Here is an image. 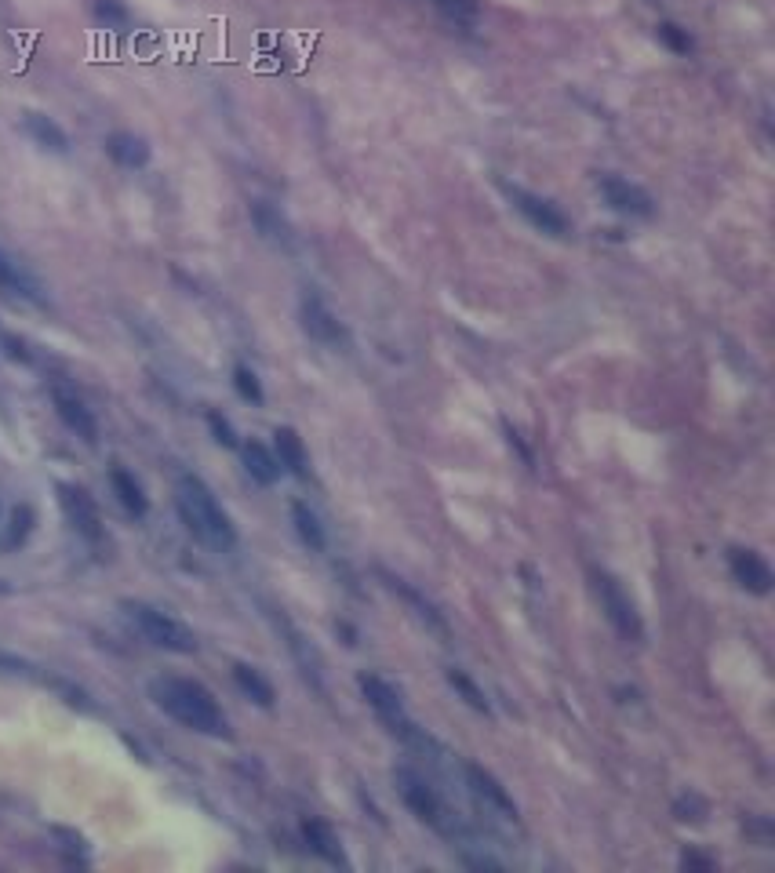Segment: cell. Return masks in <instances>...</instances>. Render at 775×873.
I'll use <instances>...</instances> for the list:
<instances>
[{
  "label": "cell",
  "mask_w": 775,
  "mask_h": 873,
  "mask_svg": "<svg viewBox=\"0 0 775 873\" xmlns=\"http://www.w3.org/2000/svg\"><path fill=\"white\" fill-rule=\"evenodd\" d=\"M150 699L157 703V710H164L182 728L212 735V739H230V721H226L219 699L201 681L179 677V673H164V677H153L150 681Z\"/></svg>",
  "instance_id": "1"
},
{
  "label": "cell",
  "mask_w": 775,
  "mask_h": 873,
  "mask_svg": "<svg viewBox=\"0 0 775 873\" xmlns=\"http://www.w3.org/2000/svg\"><path fill=\"white\" fill-rule=\"evenodd\" d=\"M175 506H179L182 524L190 528V535L201 546L215 553H230L237 546V528H233L230 513L222 510V502L215 499V492L201 477L182 473L175 481Z\"/></svg>",
  "instance_id": "2"
},
{
  "label": "cell",
  "mask_w": 775,
  "mask_h": 873,
  "mask_svg": "<svg viewBox=\"0 0 775 873\" xmlns=\"http://www.w3.org/2000/svg\"><path fill=\"white\" fill-rule=\"evenodd\" d=\"M121 608L131 619V626H135L153 648H164V652H175V655L197 652V637H193V630L186 623H179L175 615L161 612V608H153V604H142V601H124Z\"/></svg>",
  "instance_id": "3"
},
{
  "label": "cell",
  "mask_w": 775,
  "mask_h": 873,
  "mask_svg": "<svg viewBox=\"0 0 775 873\" xmlns=\"http://www.w3.org/2000/svg\"><path fill=\"white\" fill-rule=\"evenodd\" d=\"M594 579V593L597 601H601V612L608 615V623L615 626V633L630 644H641L645 641V623H641V612H637V604L630 601V593L619 586V579L608 572H590Z\"/></svg>",
  "instance_id": "4"
},
{
  "label": "cell",
  "mask_w": 775,
  "mask_h": 873,
  "mask_svg": "<svg viewBox=\"0 0 775 873\" xmlns=\"http://www.w3.org/2000/svg\"><path fill=\"white\" fill-rule=\"evenodd\" d=\"M499 190L506 193V201L514 204V211L532 230L546 233V237H568L572 233V219L554 201H546V197L524 190V186H514V182H499Z\"/></svg>",
  "instance_id": "5"
},
{
  "label": "cell",
  "mask_w": 775,
  "mask_h": 873,
  "mask_svg": "<svg viewBox=\"0 0 775 873\" xmlns=\"http://www.w3.org/2000/svg\"><path fill=\"white\" fill-rule=\"evenodd\" d=\"M55 495H59V506L66 513V521L77 535H81L88 546L102 550L106 546V524H102V513L95 506L88 492H84L81 484H70V481H59L55 484Z\"/></svg>",
  "instance_id": "6"
},
{
  "label": "cell",
  "mask_w": 775,
  "mask_h": 873,
  "mask_svg": "<svg viewBox=\"0 0 775 873\" xmlns=\"http://www.w3.org/2000/svg\"><path fill=\"white\" fill-rule=\"evenodd\" d=\"M393 779H397V786H401V801L412 808L415 819H423V823L433 826V830H444V801L437 797V790L426 783L423 775L412 772V768H397Z\"/></svg>",
  "instance_id": "7"
},
{
  "label": "cell",
  "mask_w": 775,
  "mask_h": 873,
  "mask_svg": "<svg viewBox=\"0 0 775 873\" xmlns=\"http://www.w3.org/2000/svg\"><path fill=\"white\" fill-rule=\"evenodd\" d=\"M597 190H601L604 204L619 215H634V219H652V197H648L641 186H634L623 175H597Z\"/></svg>",
  "instance_id": "8"
},
{
  "label": "cell",
  "mask_w": 775,
  "mask_h": 873,
  "mask_svg": "<svg viewBox=\"0 0 775 873\" xmlns=\"http://www.w3.org/2000/svg\"><path fill=\"white\" fill-rule=\"evenodd\" d=\"M299 317H302V328H306V335L317 342H324V346H339V342H346V328L343 321L332 313V306L317 295V291H306L299 302Z\"/></svg>",
  "instance_id": "9"
},
{
  "label": "cell",
  "mask_w": 775,
  "mask_h": 873,
  "mask_svg": "<svg viewBox=\"0 0 775 873\" xmlns=\"http://www.w3.org/2000/svg\"><path fill=\"white\" fill-rule=\"evenodd\" d=\"M0 295L33 302V306H48V288L19 259H11L4 248H0Z\"/></svg>",
  "instance_id": "10"
},
{
  "label": "cell",
  "mask_w": 775,
  "mask_h": 873,
  "mask_svg": "<svg viewBox=\"0 0 775 873\" xmlns=\"http://www.w3.org/2000/svg\"><path fill=\"white\" fill-rule=\"evenodd\" d=\"M728 568H732L735 582H739L746 593H754V597H765V593H772L775 575H772V568H768V561L757 550H728Z\"/></svg>",
  "instance_id": "11"
},
{
  "label": "cell",
  "mask_w": 775,
  "mask_h": 873,
  "mask_svg": "<svg viewBox=\"0 0 775 873\" xmlns=\"http://www.w3.org/2000/svg\"><path fill=\"white\" fill-rule=\"evenodd\" d=\"M51 404H55V412H59V419L66 422V430L77 433L84 444H95L99 441V419H95V412H91L88 404L77 397V393L70 390H51Z\"/></svg>",
  "instance_id": "12"
},
{
  "label": "cell",
  "mask_w": 775,
  "mask_h": 873,
  "mask_svg": "<svg viewBox=\"0 0 775 873\" xmlns=\"http://www.w3.org/2000/svg\"><path fill=\"white\" fill-rule=\"evenodd\" d=\"M379 579H383L386 586H390V590L397 593V597H401V601L408 604V608H412L415 619H419V623H423L426 630H433L437 637H441V641H448V637H452V630H448V623H444V615L437 612V608H433V601H426V597L419 590H415V586H408V582L397 579V575L383 572V568H379Z\"/></svg>",
  "instance_id": "13"
},
{
  "label": "cell",
  "mask_w": 775,
  "mask_h": 873,
  "mask_svg": "<svg viewBox=\"0 0 775 873\" xmlns=\"http://www.w3.org/2000/svg\"><path fill=\"white\" fill-rule=\"evenodd\" d=\"M357 688H361V695L368 699V706L379 713V721H383V724L404 717L401 688H397V684H390L386 677H379V673H361V677H357Z\"/></svg>",
  "instance_id": "14"
},
{
  "label": "cell",
  "mask_w": 775,
  "mask_h": 873,
  "mask_svg": "<svg viewBox=\"0 0 775 873\" xmlns=\"http://www.w3.org/2000/svg\"><path fill=\"white\" fill-rule=\"evenodd\" d=\"M466 783L474 790V797L481 804H488L492 812H499L503 819H517V804L514 797L506 793V786L495 779L492 772H484L481 764H466Z\"/></svg>",
  "instance_id": "15"
},
{
  "label": "cell",
  "mask_w": 775,
  "mask_h": 873,
  "mask_svg": "<svg viewBox=\"0 0 775 873\" xmlns=\"http://www.w3.org/2000/svg\"><path fill=\"white\" fill-rule=\"evenodd\" d=\"M302 830V841L310 844V852L317 855V859H324V863H332V866H350V859H346L343 852V841H339V833H335L332 823H324V819H302L299 823Z\"/></svg>",
  "instance_id": "16"
},
{
  "label": "cell",
  "mask_w": 775,
  "mask_h": 873,
  "mask_svg": "<svg viewBox=\"0 0 775 873\" xmlns=\"http://www.w3.org/2000/svg\"><path fill=\"white\" fill-rule=\"evenodd\" d=\"M22 131L30 135L41 150L48 153H70V135H66V128H62L55 117H48V113L41 110H26L22 113Z\"/></svg>",
  "instance_id": "17"
},
{
  "label": "cell",
  "mask_w": 775,
  "mask_h": 873,
  "mask_svg": "<svg viewBox=\"0 0 775 873\" xmlns=\"http://www.w3.org/2000/svg\"><path fill=\"white\" fill-rule=\"evenodd\" d=\"M273 455L281 462V470L295 473L302 481L310 477V452H306V444H302V437L292 426H277V433H273Z\"/></svg>",
  "instance_id": "18"
},
{
  "label": "cell",
  "mask_w": 775,
  "mask_h": 873,
  "mask_svg": "<svg viewBox=\"0 0 775 873\" xmlns=\"http://www.w3.org/2000/svg\"><path fill=\"white\" fill-rule=\"evenodd\" d=\"M106 157L128 171H139L150 164V142L131 135V131H113L110 139H106Z\"/></svg>",
  "instance_id": "19"
},
{
  "label": "cell",
  "mask_w": 775,
  "mask_h": 873,
  "mask_svg": "<svg viewBox=\"0 0 775 873\" xmlns=\"http://www.w3.org/2000/svg\"><path fill=\"white\" fill-rule=\"evenodd\" d=\"M252 222H255V230L270 244H277V248H292L295 244V233L292 226H288V219H284L281 208H273L270 201H252Z\"/></svg>",
  "instance_id": "20"
},
{
  "label": "cell",
  "mask_w": 775,
  "mask_h": 873,
  "mask_svg": "<svg viewBox=\"0 0 775 873\" xmlns=\"http://www.w3.org/2000/svg\"><path fill=\"white\" fill-rule=\"evenodd\" d=\"M241 455H244V470L252 473V481L262 484V488H273V484L281 481V462H277V455L266 448V444L259 441H248L241 444Z\"/></svg>",
  "instance_id": "21"
},
{
  "label": "cell",
  "mask_w": 775,
  "mask_h": 873,
  "mask_svg": "<svg viewBox=\"0 0 775 873\" xmlns=\"http://www.w3.org/2000/svg\"><path fill=\"white\" fill-rule=\"evenodd\" d=\"M233 684H237L255 706H262V710H273V703H277V688H273V681L262 670H255V666L233 663Z\"/></svg>",
  "instance_id": "22"
},
{
  "label": "cell",
  "mask_w": 775,
  "mask_h": 873,
  "mask_svg": "<svg viewBox=\"0 0 775 873\" xmlns=\"http://www.w3.org/2000/svg\"><path fill=\"white\" fill-rule=\"evenodd\" d=\"M110 488L131 517H146V513H150V499L142 492V484L135 481V473H128L124 466H113L110 470Z\"/></svg>",
  "instance_id": "23"
},
{
  "label": "cell",
  "mask_w": 775,
  "mask_h": 873,
  "mask_svg": "<svg viewBox=\"0 0 775 873\" xmlns=\"http://www.w3.org/2000/svg\"><path fill=\"white\" fill-rule=\"evenodd\" d=\"M33 528H37V510H33L30 502H19V506L8 513V528H4L0 546H4V550H22V546L30 542Z\"/></svg>",
  "instance_id": "24"
},
{
  "label": "cell",
  "mask_w": 775,
  "mask_h": 873,
  "mask_svg": "<svg viewBox=\"0 0 775 873\" xmlns=\"http://www.w3.org/2000/svg\"><path fill=\"white\" fill-rule=\"evenodd\" d=\"M444 22H452L455 30L474 33L481 26V4L477 0H430Z\"/></svg>",
  "instance_id": "25"
},
{
  "label": "cell",
  "mask_w": 775,
  "mask_h": 873,
  "mask_svg": "<svg viewBox=\"0 0 775 873\" xmlns=\"http://www.w3.org/2000/svg\"><path fill=\"white\" fill-rule=\"evenodd\" d=\"M292 521H295V532H299V539L306 542L313 553L328 550V535H324L321 517H317V513H313L306 502H292Z\"/></svg>",
  "instance_id": "26"
},
{
  "label": "cell",
  "mask_w": 775,
  "mask_h": 873,
  "mask_svg": "<svg viewBox=\"0 0 775 873\" xmlns=\"http://www.w3.org/2000/svg\"><path fill=\"white\" fill-rule=\"evenodd\" d=\"M448 684H452L455 695H459V699H463V703L470 706V710L484 713V717L492 713V703H488V695H484V688H481V684H477L474 677H470V673H466V670H448Z\"/></svg>",
  "instance_id": "27"
},
{
  "label": "cell",
  "mask_w": 775,
  "mask_h": 873,
  "mask_svg": "<svg viewBox=\"0 0 775 873\" xmlns=\"http://www.w3.org/2000/svg\"><path fill=\"white\" fill-rule=\"evenodd\" d=\"M91 15H95L106 30H124L131 22V11L124 0H91Z\"/></svg>",
  "instance_id": "28"
},
{
  "label": "cell",
  "mask_w": 775,
  "mask_h": 873,
  "mask_svg": "<svg viewBox=\"0 0 775 873\" xmlns=\"http://www.w3.org/2000/svg\"><path fill=\"white\" fill-rule=\"evenodd\" d=\"M706 815H710V804H706L699 793H681V797L674 801V819H677V823L699 826V823H706Z\"/></svg>",
  "instance_id": "29"
},
{
  "label": "cell",
  "mask_w": 775,
  "mask_h": 873,
  "mask_svg": "<svg viewBox=\"0 0 775 873\" xmlns=\"http://www.w3.org/2000/svg\"><path fill=\"white\" fill-rule=\"evenodd\" d=\"M233 390L241 393V397L248 404H262V401H266L259 375H255L252 368H248V364H237V368H233Z\"/></svg>",
  "instance_id": "30"
},
{
  "label": "cell",
  "mask_w": 775,
  "mask_h": 873,
  "mask_svg": "<svg viewBox=\"0 0 775 873\" xmlns=\"http://www.w3.org/2000/svg\"><path fill=\"white\" fill-rule=\"evenodd\" d=\"M655 37H659L666 48L674 51V55H688V51L695 48L692 37H688V30H685V26H677V22H659V26H655Z\"/></svg>",
  "instance_id": "31"
},
{
  "label": "cell",
  "mask_w": 775,
  "mask_h": 873,
  "mask_svg": "<svg viewBox=\"0 0 775 873\" xmlns=\"http://www.w3.org/2000/svg\"><path fill=\"white\" fill-rule=\"evenodd\" d=\"M208 430H212V437L222 444V448H237V444H241L237 441V430H233L230 419H226L222 412H208Z\"/></svg>",
  "instance_id": "32"
},
{
  "label": "cell",
  "mask_w": 775,
  "mask_h": 873,
  "mask_svg": "<svg viewBox=\"0 0 775 873\" xmlns=\"http://www.w3.org/2000/svg\"><path fill=\"white\" fill-rule=\"evenodd\" d=\"M503 433H506V444H510V448H514V452H517V459H521L524 466H535V455H532V448H528V444H524V437H521V433L514 430V426H510V422H503Z\"/></svg>",
  "instance_id": "33"
},
{
  "label": "cell",
  "mask_w": 775,
  "mask_h": 873,
  "mask_svg": "<svg viewBox=\"0 0 775 873\" xmlns=\"http://www.w3.org/2000/svg\"><path fill=\"white\" fill-rule=\"evenodd\" d=\"M51 837H55V841H62V848H70V852H88V841H84L81 833H73V830H66V826H55V830H51Z\"/></svg>",
  "instance_id": "34"
},
{
  "label": "cell",
  "mask_w": 775,
  "mask_h": 873,
  "mask_svg": "<svg viewBox=\"0 0 775 873\" xmlns=\"http://www.w3.org/2000/svg\"><path fill=\"white\" fill-rule=\"evenodd\" d=\"M51 688H59V692L66 695V703H70V706H81V710H91L88 692H81V688H73V684H66V681H51Z\"/></svg>",
  "instance_id": "35"
},
{
  "label": "cell",
  "mask_w": 775,
  "mask_h": 873,
  "mask_svg": "<svg viewBox=\"0 0 775 873\" xmlns=\"http://www.w3.org/2000/svg\"><path fill=\"white\" fill-rule=\"evenodd\" d=\"M0 673H33V666L26 663V659H22V655H11V652H4V648H0Z\"/></svg>",
  "instance_id": "36"
},
{
  "label": "cell",
  "mask_w": 775,
  "mask_h": 873,
  "mask_svg": "<svg viewBox=\"0 0 775 873\" xmlns=\"http://www.w3.org/2000/svg\"><path fill=\"white\" fill-rule=\"evenodd\" d=\"M681 866H685V870H714V859H706V855H699V852H685L681 855Z\"/></svg>",
  "instance_id": "37"
},
{
  "label": "cell",
  "mask_w": 775,
  "mask_h": 873,
  "mask_svg": "<svg viewBox=\"0 0 775 873\" xmlns=\"http://www.w3.org/2000/svg\"><path fill=\"white\" fill-rule=\"evenodd\" d=\"M335 630L343 633V637H346V644H357V630H353L350 623H339V626H335Z\"/></svg>",
  "instance_id": "38"
},
{
  "label": "cell",
  "mask_w": 775,
  "mask_h": 873,
  "mask_svg": "<svg viewBox=\"0 0 775 873\" xmlns=\"http://www.w3.org/2000/svg\"><path fill=\"white\" fill-rule=\"evenodd\" d=\"M4 593H11V586L4 579H0V597H4Z\"/></svg>",
  "instance_id": "39"
}]
</instances>
